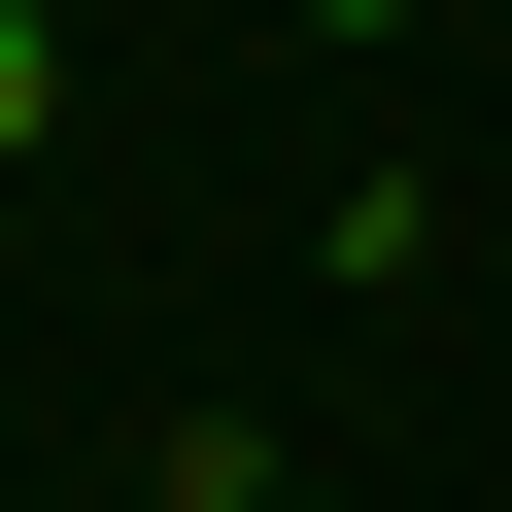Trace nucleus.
Wrapping results in <instances>:
<instances>
[{"mask_svg":"<svg viewBox=\"0 0 512 512\" xmlns=\"http://www.w3.org/2000/svg\"><path fill=\"white\" fill-rule=\"evenodd\" d=\"M35 103H69V69H35V0H0V137H35Z\"/></svg>","mask_w":512,"mask_h":512,"instance_id":"nucleus-1","label":"nucleus"}]
</instances>
